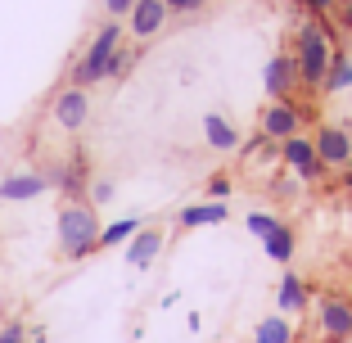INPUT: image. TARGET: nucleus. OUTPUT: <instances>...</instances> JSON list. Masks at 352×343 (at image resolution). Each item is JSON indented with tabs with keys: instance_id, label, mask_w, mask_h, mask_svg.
<instances>
[{
	"instance_id": "f257e3e1",
	"label": "nucleus",
	"mask_w": 352,
	"mask_h": 343,
	"mask_svg": "<svg viewBox=\"0 0 352 343\" xmlns=\"http://www.w3.org/2000/svg\"><path fill=\"white\" fill-rule=\"evenodd\" d=\"M339 32L325 19H302L298 23V41H294V63H298V82L307 95L325 91V77H330V63L339 54Z\"/></svg>"
},
{
	"instance_id": "f03ea898",
	"label": "nucleus",
	"mask_w": 352,
	"mask_h": 343,
	"mask_svg": "<svg viewBox=\"0 0 352 343\" xmlns=\"http://www.w3.org/2000/svg\"><path fill=\"white\" fill-rule=\"evenodd\" d=\"M100 212L86 199H63L59 208V253L68 262H82L100 249Z\"/></svg>"
},
{
	"instance_id": "7ed1b4c3",
	"label": "nucleus",
	"mask_w": 352,
	"mask_h": 343,
	"mask_svg": "<svg viewBox=\"0 0 352 343\" xmlns=\"http://www.w3.org/2000/svg\"><path fill=\"white\" fill-rule=\"evenodd\" d=\"M122 50V27L118 23H104L100 32L91 36V45L82 50V59L73 63V73H68V86H95L109 77V63H113V54Z\"/></svg>"
},
{
	"instance_id": "20e7f679",
	"label": "nucleus",
	"mask_w": 352,
	"mask_h": 343,
	"mask_svg": "<svg viewBox=\"0 0 352 343\" xmlns=\"http://www.w3.org/2000/svg\"><path fill=\"white\" fill-rule=\"evenodd\" d=\"M311 343H352V298L321 294L311 302Z\"/></svg>"
},
{
	"instance_id": "39448f33",
	"label": "nucleus",
	"mask_w": 352,
	"mask_h": 343,
	"mask_svg": "<svg viewBox=\"0 0 352 343\" xmlns=\"http://www.w3.org/2000/svg\"><path fill=\"white\" fill-rule=\"evenodd\" d=\"M302 118H307V113H302L294 100H271V104L258 113V131L280 149L285 140H289V135H298V131H302Z\"/></svg>"
},
{
	"instance_id": "423d86ee",
	"label": "nucleus",
	"mask_w": 352,
	"mask_h": 343,
	"mask_svg": "<svg viewBox=\"0 0 352 343\" xmlns=\"http://www.w3.org/2000/svg\"><path fill=\"white\" fill-rule=\"evenodd\" d=\"M280 163L289 167L294 177L298 181H321L325 177V163H321V154H316V145H311V135H289V140H285V145H280Z\"/></svg>"
},
{
	"instance_id": "0eeeda50",
	"label": "nucleus",
	"mask_w": 352,
	"mask_h": 343,
	"mask_svg": "<svg viewBox=\"0 0 352 343\" xmlns=\"http://www.w3.org/2000/svg\"><path fill=\"white\" fill-rule=\"evenodd\" d=\"M50 118H54V126L59 131H82L86 126V118H91V95L82 91V86H63L59 95H54V104H50Z\"/></svg>"
},
{
	"instance_id": "6e6552de",
	"label": "nucleus",
	"mask_w": 352,
	"mask_h": 343,
	"mask_svg": "<svg viewBox=\"0 0 352 343\" xmlns=\"http://www.w3.org/2000/svg\"><path fill=\"white\" fill-rule=\"evenodd\" d=\"M262 86H267L271 100H294V95L302 91L298 82V63H294V54H271L267 68H262Z\"/></svg>"
},
{
	"instance_id": "1a4fd4ad",
	"label": "nucleus",
	"mask_w": 352,
	"mask_h": 343,
	"mask_svg": "<svg viewBox=\"0 0 352 343\" xmlns=\"http://www.w3.org/2000/svg\"><path fill=\"white\" fill-rule=\"evenodd\" d=\"M45 190H50V177H45L41 167L10 172V177L0 181V203H32V199H41Z\"/></svg>"
},
{
	"instance_id": "9d476101",
	"label": "nucleus",
	"mask_w": 352,
	"mask_h": 343,
	"mask_svg": "<svg viewBox=\"0 0 352 343\" xmlns=\"http://www.w3.org/2000/svg\"><path fill=\"white\" fill-rule=\"evenodd\" d=\"M311 145H316V154H321L325 167H348L352 163V135L334 122L316 126V131H311Z\"/></svg>"
},
{
	"instance_id": "9b49d317",
	"label": "nucleus",
	"mask_w": 352,
	"mask_h": 343,
	"mask_svg": "<svg viewBox=\"0 0 352 343\" xmlns=\"http://www.w3.org/2000/svg\"><path fill=\"white\" fill-rule=\"evenodd\" d=\"M45 177H50V190H59L63 199H86V190H91V172H86V158L82 154L63 158V163L50 167Z\"/></svg>"
},
{
	"instance_id": "f8f14e48",
	"label": "nucleus",
	"mask_w": 352,
	"mask_h": 343,
	"mask_svg": "<svg viewBox=\"0 0 352 343\" xmlns=\"http://www.w3.org/2000/svg\"><path fill=\"white\" fill-rule=\"evenodd\" d=\"M167 19H172V14H167L163 0H135V10L126 14V32H131L135 41H149V36L163 32Z\"/></svg>"
},
{
	"instance_id": "ddd939ff",
	"label": "nucleus",
	"mask_w": 352,
	"mask_h": 343,
	"mask_svg": "<svg viewBox=\"0 0 352 343\" xmlns=\"http://www.w3.org/2000/svg\"><path fill=\"white\" fill-rule=\"evenodd\" d=\"M230 217V208L221 199H204V203H190V208L176 212V226L181 230H199V226H221Z\"/></svg>"
},
{
	"instance_id": "4468645a",
	"label": "nucleus",
	"mask_w": 352,
	"mask_h": 343,
	"mask_svg": "<svg viewBox=\"0 0 352 343\" xmlns=\"http://www.w3.org/2000/svg\"><path fill=\"white\" fill-rule=\"evenodd\" d=\"M276 302H280V316H298L311 307V285L302 280V276H294V271H285V280H280L276 289Z\"/></svg>"
},
{
	"instance_id": "2eb2a0df",
	"label": "nucleus",
	"mask_w": 352,
	"mask_h": 343,
	"mask_svg": "<svg viewBox=\"0 0 352 343\" xmlns=\"http://www.w3.org/2000/svg\"><path fill=\"white\" fill-rule=\"evenodd\" d=\"M204 135H208V145L217 149V154H230V149H239V140H244L239 126L230 122L226 113H208L204 118Z\"/></svg>"
},
{
	"instance_id": "dca6fc26",
	"label": "nucleus",
	"mask_w": 352,
	"mask_h": 343,
	"mask_svg": "<svg viewBox=\"0 0 352 343\" xmlns=\"http://www.w3.org/2000/svg\"><path fill=\"white\" fill-rule=\"evenodd\" d=\"M158 249H163V235H158V230H149V226H140L131 235V244H126V262L145 271V267H154Z\"/></svg>"
},
{
	"instance_id": "f3484780",
	"label": "nucleus",
	"mask_w": 352,
	"mask_h": 343,
	"mask_svg": "<svg viewBox=\"0 0 352 343\" xmlns=\"http://www.w3.org/2000/svg\"><path fill=\"white\" fill-rule=\"evenodd\" d=\"M294 244H298V235H294V226H285V221H280V226L262 239V249H267L271 262H289L294 258Z\"/></svg>"
},
{
	"instance_id": "a211bd4d",
	"label": "nucleus",
	"mask_w": 352,
	"mask_h": 343,
	"mask_svg": "<svg viewBox=\"0 0 352 343\" xmlns=\"http://www.w3.org/2000/svg\"><path fill=\"white\" fill-rule=\"evenodd\" d=\"M298 334H294V325L285 321V316H267V321L253 325V343H294Z\"/></svg>"
},
{
	"instance_id": "6ab92c4d",
	"label": "nucleus",
	"mask_w": 352,
	"mask_h": 343,
	"mask_svg": "<svg viewBox=\"0 0 352 343\" xmlns=\"http://www.w3.org/2000/svg\"><path fill=\"white\" fill-rule=\"evenodd\" d=\"M348 86H352V59L339 50V54H334V63H330V77H325V91L321 95H343Z\"/></svg>"
},
{
	"instance_id": "aec40b11",
	"label": "nucleus",
	"mask_w": 352,
	"mask_h": 343,
	"mask_svg": "<svg viewBox=\"0 0 352 343\" xmlns=\"http://www.w3.org/2000/svg\"><path fill=\"white\" fill-rule=\"evenodd\" d=\"M140 230V217H122L113 221V226L100 230V249H113V244H131V235Z\"/></svg>"
},
{
	"instance_id": "412c9836",
	"label": "nucleus",
	"mask_w": 352,
	"mask_h": 343,
	"mask_svg": "<svg viewBox=\"0 0 352 343\" xmlns=\"http://www.w3.org/2000/svg\"><path fill=\"white\" fill-rule=\"evenodd\" d=\"M131 68H135V50H126V45H122V50L113 54V63H109V77H113V82H122Z\"/></svg>"
},
{
	"instance_id": "4be33fe9",
	"label": "nucleus",
	"mask_w": 352,
	"mask_h": 343,
	"mask_svg": "<svg viewBox=\"0 0 352 343\" xmlns=\"http://www.w3.org/2000/svg\"><path fill=\"white\" fill-rule=\"evenodd\" d=\"M276 226H280V217H271V212H249V235L267 239V235H271Z\"/></svg>"
},
{
	"instance_id": "5701e85b",
	"label": "nucleus",
	"mask_w": 352,
	"mask_h": 343,
	"mask_svg": "<svg viewBox=\"0 0 352 343\" xmlns=\"http://www.w3.org/2000/svg\"><path fill=\"white\" fill-rule=\"evenodd\" d=\"M113 181H104V177H91V190H86V203H109L113 199Z\"/></svg>"
},
{
	"instance_id": "b1692460",
	"label": "nucleus",
	"mask_w": 352,
	"mask_h": 343,
	"mask_svg": "<svg viewBox=\"0 0 352 343\" xmlns=\"http://www.w3.org/2000/svg\"><path fill=\"white\" fill-rule=\"evenodd\" d=\"M302 10H307V19H334V10H339V0H298Z\"/></svg>"
},
{
	"instance_id": "393cba45",
	"label": "nucleus",
	"mask_w": 352,
	"mask_h": 343,
	"mask_svg": "<svg viewBox=\"0 0 352 343\" xmlns=\"http://www.w3.org/2000/svg\"><path fill=\"white\" fill-rule=\"evenodd\" d=\"M163 5H167V14H199L208 0H163Z\"/></svg>"
},
{
	"instance_id": "a878e982",
	"label": "nucleus",
	"mask_w": 352,
	"mask_h": 343,
	"mask_svg": "<svg viewBox=\"0 0 352 343\" xmlns=\"http://www.w3.org/2000/svg\"><path fill=\"white\" fill-rule=\"evenodd\" d=\"M226 195H230V177H208V199H221L226 203Z\"/></svg>"
},
{
	"instance_id": "bb28decb",
	"label": "nucleus",
	"mask_w": 352,
	"mask_h": 343,
	"mask_svg": "<svg viewBox=\"0 0 352 343\" xmlns=\"http://www.w3.org/2000/svg\"><path fill=\"white\" fill-rule=\"evenodd\" d=\"M0 343H28V330H23L19 321H10L5 330H0Z\"/></svg>"
},
{
	"instance_id": "cd10ccee",
	"label": "nucleus",
	"mask_w": 352,
	"mask_h": 343,
	"mask_svg": "<svg viewBox=\"0 0 352 343\" xmlns=\"http://www.w3.org/2000/svg\"><path fill=\"white\" fill-rule=\"evenodd\" d=\"M334 23H339V32H352V0H339V10H334Z\"/></svg>"
},
{
	"instance_id": "c85d7f7f",
	"label": "nucleus",
	"mask_w": 352,
	"mask_h": 343,
	"mask_svg": "<svg viewBox=\"0 0 352 343\" xmlns=\"http://www.w3.org/2000/svg\"><path fill=\"white\" fill-rule=\"evenodd\" d=\"M104 10L113 14V19H126V14L135 10V0H104Z\"/></svg>"
}]
</instances>
